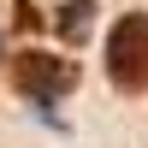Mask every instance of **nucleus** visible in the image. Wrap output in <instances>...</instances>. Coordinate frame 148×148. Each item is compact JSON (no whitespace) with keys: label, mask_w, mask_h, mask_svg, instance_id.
I'll list each match as a JSON object with an SVG mask.
<instances>
[{"label":"nucleus","mask_w":148,"mask_h":148,"mask_svg":"<svg viewBox=\"0 0 148 148\" xmlns=\"http://www.w3.org/2000/svg\"><path fill=\"white\" fill-rule=\"evenodd\" d=\"M107 77L125 95L148 89V12H125L113 24V36H107Z\"/></svg>","instance_id":"f257e3e1"},{"label":"nucleus","mask_w":148,"mask_h":148,"mask_svg":"<svg viewBox=\"0 0 148 148\" xmlns=\"http://www.w3.org/2000/svg\"><path fill=\"white\" fill-rule=\"evenodd\" d=\"M18 83H24V95H36V101H59V95L77 83V65L59 59V53H24L18 59Z\"/></svg>","instance_id":"f03ea898"},{"label":"nucleus","mask_w":148,"mask_h":148,"mask_svg":"<svg viewBox=\"0 0 148 148\" xmlns=\"http://www.w3.org/2000/svg\"><path fill=\"white\" fill-rule=\"evenodd\" d=\"M89 12H95V0H71V6L59 12V30H65V36H83V30H89Z\"/></svg>","instance_id":"7ed1b4c3"}]
</instances>
